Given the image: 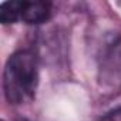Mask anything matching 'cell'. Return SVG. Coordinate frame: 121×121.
<instances>
[{
	"instance_id": "1",
	"label": "cell",
	"mask_w": 121,
	"mask_h": 121,
	"mask_svg": "<svg viewBox=\"0 0 121 121\" xmlns=\"http://www.w3.org/2000/svg\"><path fill=\"white\" fill-rule=\"evenodd\" d=\"M39 84L36 57L30 51H17L7 60L3 73V90L10 104H23L34 97Z\"/></svg>"
},
{
	"instance_id": "2",
	"label": "cell",
	"mask_w": 121,
	"mask_h": 121,
	"mask_svg": "<svg viewBox=\"0 0 121 121\" xmlns=\"http://www.w3.org/2000/svg\"><path fill=\"white\" fill-rule=\"evenodd\" d=\"M51 4L46 2H24L22 20L27 24H40L50 19Z\"/></svg>"
},
{
	"instance_id": "3",
	"label": "cell",
	"mask_w": 121,
	"mask_h": 121,
	"mask_svg": "<svg viewBox=\"0 0 121 121\" xmlns=\"http://www.w3.org/2000/svg\"><path fill=\"white\" fill-rule=\"evenodd\" d=\"M24 2H3L0 4V22L3 24H13L22 20Z\"/></svg>"
},
{
	"instance_id": "4",
	"label": "cell",
	"mask_w": 121,
	"mask_h": 121,
	"mask_svg": "<svg viewBox=\"0 0 121 121\" xmlns=\"http://www.w3.org/2000/svg\"><path fill=\"white\" fill-rule=\"evenodd\" d=\"M101 121H121V108L112 110L111 112H108L107 115H104L101 118Z\"/></svg>"
},
{
	"instance_id": "5",
	"label": "cell",
	"mask_w": 121,
	"mask_h": 121,
	"mask_svg": "<svg viewBox=\"0 0 121 121\" xmlns=\"http://www.w3.org/2000/svg\"><path fill=\"white\" fill-rule=\"evenodd\" d=\"M17 121H29V120H27V118H19Z\"/></svg>"
}]
</instances>
